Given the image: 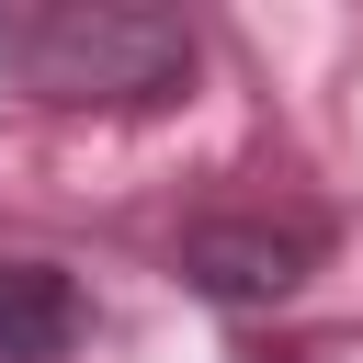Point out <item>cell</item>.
Instances as JSON below:
<instances>
[{
    "mask_svg": "<svg viewBox=\"0 0 363 363\" xmlns=\"http://www.w3.org/2000/svg\"><path fill=\"white\" fill-rule=\"evenodd\" d=\"M91 340V295L68 261H34V250H0V363H68Z\"/></svg>",
    "mask_w": 363,
    "mask_h": 363,
    "instance_id": "cell-3",
    "label": "cell"
},
{
    "mask_svg": "<svg viewBox=\"0 0 363 363\" xmlns=\"http://www.w3.org/2000/svg\"><path fill=\"white\" fill-rule=\"evenodd\" d=\"M318 261H329V216H306V204H227L170 238L182 295H204L216 318H272L284 295H306Z\"/></svg>",
    "mask_w": 363,
    "mask_h": 363,
    "instance_id": "cell-2",
    "label": "cell"
},
{
    "mask_svg": "<svg viewBox=\"0 0 363 363\" xmlns=\"http://www.w3.org/2000/svg\"><path fill=\"white\" fill-rule=\"evenodd\" d=\"M204 79V34L159 0H0V91L34 113H170Z\"/></svg>",
    "mask_w": 363,
    "mask_h": 363,
    "instance_id": "cell-1",
    "label": "cell"
},
{
    "mask_svg": "<svg viewBox=\"0 0 363 363\" xmlns=\"http://www.w3.org/2000/svg\"><path fill=\"white\" fill-rule=\"evenodd\" d=\"M238 363H318V352H238Z\"/></svg>",
    "mask_w": 363,
    "mask_h": 363,
    "instance_id": "cell-4",
    "label": "cell"
}]
</instances>
